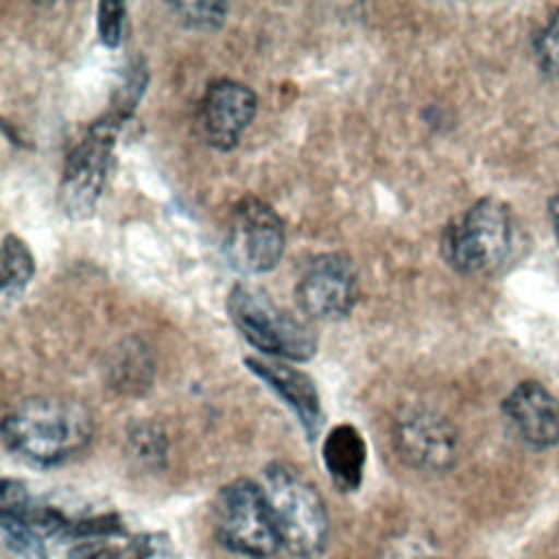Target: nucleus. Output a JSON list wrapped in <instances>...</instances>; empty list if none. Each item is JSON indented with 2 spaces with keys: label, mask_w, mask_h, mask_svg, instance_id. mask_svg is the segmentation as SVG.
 <instances>
[{
  "label": "nucleus",
  "mask_w": 559,
  "mask_h": 559,
  "mask_svg": "<svg viewBox=\"0 0 559 559\" xmlns=\"http://www.w3.org/2000/svg\"><path fill=\"white\" fill-rule=\"evenodd\" d=\"M92 430V415L81 402L52 395L22 400L2 421L4 445L37 465H55L81 452Z\"/></svg>",
  "instance_id": "f257e3e1"
},
{
  "label": "nucleus",
  "mask_w": 559,
  "mask_h": 559,
  "mask_svg": "<svg viewBox=\"0 0 559 559\" xmlns=\"http://www.w3.org/2000/svg\"><path fill=\"white\" fill-rule=\"evenodd\" d=\"M262 491L280 544L297 557H317L328 539V513L319 491L286 463L266 467Z\"/></svg>",
  "instance_id": "f03ea898"
},
{
  "label": "nucleus",
  "mask_w": 559,
  "mask_h": 559,
  "mask_svg": "<svg viewBox=\"0 0 559 559\" xmlns=\"http://www.w3.org/2000/svg\"><path fill=\"white\" fill-rule=\"evenodd\" d=\"M227 312L240 334L266 356L301 362L317 354V334L310 323L277 306L258 286L236 284L227 297Z\"/></svg>",
  "instance_id": "7ed1b4c3"
},
{
  "label": "nucleus",
  "mask_w": 559,
  "mask_h": 559,
  "mask_svg": "<svg viewBox=\"0 0 559 559\" xmlns=\"http://www.w3.org/2000/svg\"><path fill=\"white\" fill-rule=\"evenodd\" d=\"M513 245L509 207L498 199L476 201L463 216L452 221L441 238L445 262L467 275L496 271Z\"/></svg>",
  "instance_id": "20e7f679"
},
{
  "label": "nucleus",
  "mask_w": 559,
  "mask_h": 559,
  "mask_svg": "<svg viewBox=\"0 0 559 559\" xmlns=\"http://www.w3.org/2000/svg\"><path fill=\"white\" fill-rule=\"evenodd\" d=\"M122 120L105 114L92 122L87 133L72 146L66 157L59 181V205L70 218H90L100 201L116 135Z\"/></svg>",
  "instance_id": "39448f33"
},
{
  "label": "nucleus",
  "mask_w": 559,
  "mask_h": 559,
  "mask_svg": "<svg viewBox=\"0 0 559 559\" xmlns=\"http://www.w3.org/2000/svg\"><path fill=\"white\" fill-rule=\"evenodd\" d=\"M214 533L218 542L240 555L271 557L282 544L264 491L253 480H234L214 502Z\"/></svg>",
  "instance_id": "423d86ee"
},
{
  "label": "nucleus",
  "mask_w": 559,
  "mask_h": 559,
  "mask_svg": "<svg viewBox=\"0 0 559 559\" xmlns=\"http://www.w3.org/2000/svg\"><path fill=\"white\" fill-rule=\"evenodd\" d=\"M284 247V223L266 201L245 197L234 205L225 231V258L238 273L260 275L275 269Z\"/></svg>",
  "instance_id": "0eeeda50"
},
{
  "label": "nucleus",
  "mask_w": 559,
  "mask_h": 559,
  "mask_svg": "<svg viewBox=\"0 0 559 559\" xmlns=\"http://www.w3.org/2000/svg\"><path fill=\"white\" fill-rule=\"evenodd\" d=\"M295 297L304 314L319 321L347 317L358 301V273L349 255H317L299 277Z\"/></svg>",
  "instance_id": "6e6552de"
},
{
  "label": "nucleus",
  "mask_w": 559,
  "mask_h": 559,
  "mask_svg": "<svg viewBox=\"0 0 559 559\" xmlns=\"http://www.w3.org/2000/svg\"><path fill=\"white\" fill-rule=\"evenodd\" d=\"M400 456L413 467L441 472L456 456V432L452 424L430 408H406L393 428Z\"/></svg>",
  "instance_id": "1a4fd4ad"
},
{
  "label": "nucleus",
  "mask_w": 559,
  "mask_h": 559,
  "mask_svg": "<svg viewBox=\"0 0 559 559\" xmlns=\"http://www.w3.org/2000/svg\"><path fill=\"white\" fill-rule=\"evenodd\" d=\"M255 109L258 98L251 87L231 79L214 81L199 103V131L210 146L229 151L251 124Z\"/></svg>",
  "instance_id": "9d476101"
},
{
  "label": "nucleus",
  "mask_w": 559,
  "mask_h": 559,
  "mask_svg": "<svg viewBox=\"0 0 559 559\" xmlns=\"http://www.w3.org/2000/svg\"><path fill=\"white\" fill-rule=\"evenodd\" d=\"M504 417L518 439L531 448L559 443V402L539 382H520L502 404Z\"/></svg>",
  "instance_id": "9b49d317"
},
{
  "label": "nucleus",
  "mask_w": 559,
  "mask_h": 559,
  "mask_svg": "<svg viewBox=\"0 0 559 559\" xmlns=\"http://www.w3.org/2000/svg\"><path fill=\"white\" fill-rule=\"evenodd\" d=\"M245 365L293 408V413L297 415L308 439H314L323 424L321 400H319L314 380L308 373H304L282 360L247 356Z\"/></svg>",
  "instance_id": "f8f14e48"
},
{
  "label": "nucleus",
  "mask_w": 559,
  "mask_h": 559,
  "mask_svg": "<svg viewBox=\"0 0 559 559\" xmlns=\"http://www.w3.org/2000/svg\"><path fill=\"white\" fill-rule=\"evenodd\" d=\"M367 445L360 432L349 424H338L323 441V463L330 478L343 491H354L362 483Z\"/></svg>",
  "instance_id": "ddd939ff"
},
{
  "label": "nucleus",
  "mask_w": 559,
  "mask_h": 559,
  "mask_svg": "<svg viewBox=\"0 0 559 559\" xmlns=\"http://www.w3.org/2000/svg\"><path fill=\"white\" fill-rule=\"evenodd\" d=\"M35 273V258L28 249V245L9 234L4 236L2 242V282H0V297H2V306L9 308L11 304H15L24 288L28 286V282L33 280Z\"/></svg>",
  "instance_id": "4468645a"
},
{
  "label": "nucleus",
  "mask_w": 559,
  "mask_h": 559,
  "mask_svg": "<svg viewBox=\"0 0 559 559\" xmlns=\"http://www.w3.org/2000/svg\"><path fill=\"white\" fill-rule=\"evenodd\" d=\"M153 378V362L148 352L142 347V343H120L118 349H114L111 362H109V380L120 391L138 393L144 386L151 384Z\"/></svg>",
  "instance_id": "2eb2a0df"
},
{
  "label": "nucleus",
  "mask_w": 559,
  "mask_h": 559,
  "mask_svg": "<svg viewBox=\"0 0 559 559\" xmlns=\"http://www.w3.org/2000/svg\"><path fill=\"white\" fill-rule=\"evenodd\" d=\"M146 81H148V72H146L144 63H142L140 59H135V61L127 68V72H124V76H122V85L116 87V94H114V98H111V109H109V114H111L114 118H118V120L124 122V120L133 114L138 100L142 98V92H144Z\"/></svg>",
  "instance_id": "dca6fc26"
},
{
  "label": "nucleus",
  "mask_w": 559,
  "mask_h": 559,
  "mask_svg": "<svg viewBox=\"0 0 559 559\" xmlns=\"http://www.w3.org/2000/svg\"><path fill=\"white\" fill-rule=\"evenodd\" d=\"M173 11L179 13V17L190 28H203L212 31L218 28L227 15V7L221 2H188V4H173Z\"/></svg>",
  "instance_id": "f3484780"
},
{
  "label": "nucleus",
  "mask_w": 559,
  "mask_h": 559,
  "mask_svg": "<svg viewBox=\"0 0 559 559\" xmlns=\"http://www.w3.org/2000/svg\"><path fill=\"white\" fill-rule=\"evenodd\" d=\"M124 13L127 7L122 2H100L96 22H98V35L100 41L109 48H116L122 39V28H124Z\"/></svg>",
  "instance_id": "a211bd4d"
},
{
  "label": "nucleus",
  "mask_w": 559,
  "mask_h": 559,
  "mask_svg": "<svg viewBox=\"0 0 559 559\" xmlns=\"http://www.w3.org/2000/svg\"><path fill=\"white\" fill-rule=\"evenodd\" d=\"M535 48L544 70L559 79V11L550 17L546 28L539 33Z\"/></svg>",
  "instance_id": "6ab92c4d"
},
{
  "label": "nucleus",
  "mask_w": 559,
  "mask_h": 559,
  "mask_svg": "<svg viewBox=\"0 0 559 559\" xmlns=\"http://www.w3.org/2000/svg\"><path fill=\"white\" fill-rule=\"evenodd\" d=\"M124 559H173L168 544L157 535H148L131 544L124 552Z\"/></svg>",
  "instance_id": "aec40b11"
},
{
  "label": "nucleus",
  "mask_w": 559,
  "mask_h": 559,
  "mask_svg": "<svg viewBox=\"0 0 559 559\" xmlns=\"http://www.w3.org/2000/svg\"><path fill=\"white\" fill-rule=\"evenodd\" d=\"M550 221H552V229H555V236L559 242V194L552 197V201H550Z\"/></svg>",
  "instance_id": "412c9836"
}]
</instances>
